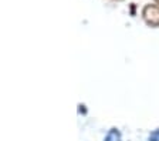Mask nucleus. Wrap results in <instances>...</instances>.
I'll list each match as a JSON object with an SVG mask.
<instances>
[{
	"mask_svg": "<svg viewBox=\"0 0 159 141\" xmlns=\"http://www.w3.org/2000/svg\"><path fill=\"white\" fill-rule=\"evenodd\" d=\"M142 19L148 26L159 27V4H146L142 9Z\"/></svg>",
	"mask_w": 159,
	"mask_h": 141,
	"instance_id": "nucleus-1",
	"label": "nucleus"
},
{
	"mask_svg": "<svg viewBox=\"0 0 159 141\" xmlns=\"http://www.w3.org/2000/svg\"><path fill=\"white\" fill-rule=\"evenodd\" d=\"M155 2H156V3H158V4H159V0H155Z\"/></svg>",
	"mask_w": 159,
	"mask_h": 141,
	"instance_id": "nucleus-2",
	"label": "nucleus"
}]
</instances>
